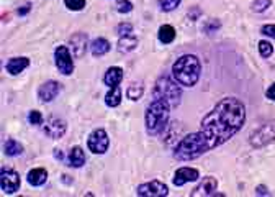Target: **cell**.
<instances>
[{
    "mask_svg": "<svg viewBox=\"0 0 275 197\" xmlns=\"http://www.w3.org/2000/svg\"><path fill=\"white\" fill-rule=\"evenodd\" d=\"M246 120V107L236 97L219 100L200 123V132L190 133L177 145L174 156L179 161H192L210 149L226 143L241 130Z\"/></svg>",
    "mask_w": 275,
    "mask_h": 197,
    "instance_id": "6da1fadb",
    "label": "cell"
},
{
    "mask_svg": "<svg viewBox=\"0 0 275 197\" xmlns=\"http://www.w3.org/2000/svg\"><path fill=\"white\" fill-rule=\"evenodd\" d=\"M202 64L195 54H184L172 66V76L180 85H185V87H193L198 82Z\"/></svg>",
    "mask_w": 275,
    "mask_h": 197,
    "instance_id": "7a4b0ae2",
    "label": "cell"
},
{
    "mask_svg": "<svg viewBox=\"0 0 275 197\" xmlns=\"http://www.w3.org/2000/svg\"><path fill=\"white\" fill-rule=\"evenodd\" d=\"M170 105L162 99H154L146 110V130L149 135H159L167 127Z\"/></svg>",
    "mask_w": 275,
    "mask_h": 197,
    "instance_id": "3957f363",
    "label": "cell"
},
{
    "mask_svg": "<svg viewBox=\"0 0 275 197\" xmlns=\"http://www.w3.org/2000/svg\"><path fill=\"white\" fill-rule=\"evenodd\" d=\"M177 84L179 82L174 81L170 76H167V74L161 76L156 81L154 91H153L154 99L166 100L172 108L177 107L180 104V99H182V89H180Z\"/></svg>",
    "mask_w": 275,
    "mask_h": 197,
    "instance_id": "277c9868",
    "label": "cell"
},
{
    "mask_svg": "<svg viewBox=\"0 0 275 197\" xmlns=\"http://www.w3.org/2000/svg\"><path fill=\"white\" fill-rule=\"evenodd\" d=\"M273 140H275V120L265 122L264 125H261L256 132H253V135L249 138L251 145L256 148L265 146L267 143H270Z\"/></svg>",
    "mask_w": 275,
    "mask_h": 197,
    "instance_id": "5b68a950",
    "label": "cell"
},
{
    "mask_svg": "<svg viewBox=\"0 0 275 197\" xmlns=\"http://www.w3.org/2000/svg\"><path fill=\"white\" fill-rule=\"evenodd\" d=\"M87 146L93 155H105L110 146V138L107 135V132L104 128L93 130L89 135Z\"/></svg>",
    "mask_w": 275,
    "mask_h": 197,
    "instance_id": "8992f818",
    "label": "cell"
},
{
    "mask_svg": "<svg viewBox=\"0 0 275 197\" xmlns=\"http://www.w3.org/2000/svg\"><path fill=\"white\" fill-rule=\"evenodd\" d=\"M54 59H56V68L59 69L61 74L70 76L74 73V61L67 46H58L56 51H54Z\"/></svg>",
    "mask_w": 275,
    "mask_h": 197,
    "instance_id": "52a82bcc",
    "label": "cell"
},
{
    "mask_svg": "<svg viewBox=\"0 0 275 197\" xmlns=\"http://www.w3.org/2000/svg\"><path fill=\"white\" fill-rule=\"evenodd\" d=\"M20 186L21 181L18 172H15L13 169L2 168V172H0V187H2L4 194H15L20 189Z\"/></svg>",
    "mask_w": 275,
    "mask_h": 197,
    "instance_id": "ba28073f",
    "label": "cell"
},
{
    "mask_svg": "<svg viewBox=\"0 0 275 197\" xmlns=\"http://www.w3.org/2000/svg\"><path fill=\"white\" fill-rule=\"evenodd\" d=\"M136 194L141 197H164L169 194V189L161 181H151V183L138 186Z\"/></svg>",
    "mask_w": 275,
    "mask_h": 197,
    "instance_id": "9c48e42d",
    "label": "cell"
},
{
    "mask_svg": "<svg viewBox=\"0 0 275 197\" xmlns=\"http://www.w3.org/2000/svg\"><path fill=\"white\" fill-rule=\"evenodd\" d=\"M66 130H67V125H66V122L62 120V118H59V117H49L48 120H46L44 127H43V132H44L49 138H53V140L61 138V137L66 133Z\"/></svg>",
    "mask_w": 275,
    "mask_h": 197,
    "instance_id": "30bf717a",
    "label": "cell"
},
{
    "mask_svg": "<svg viewBox=\"0 0 275 197\" xmlns=\"http://www.w3.org/2000/svg\"><path fill=\"white\" fill-rule=\"evenodd\" d=\"M218 189V181L215 178H205L202 183L196 186L193 191H192V197H210V195H223V194H218L216 192Z\"/></svg>",
    "mask_w": 275,
    "mask_h": 197,
    "instance_id": "8fae6325",
    "label": "cell"
},
{
    "mask_svg": "<svg viewBox=\"0 0 275 197\" xmlns=\"http://www.w3.org/2000/svg\"><path fill=\"white\" fill-rule=\"evenodd\" d=\"M61 91V84L56 81H46L41 87L38 89V99L41 102H51L58 97Z\"/></svg>",
    "mask_w": 275,
    "mask_h": 197,
    "instance_id": "7c38bea8",
    "label": "cell"
},
{
    "mask_svg": "<svg viewBox=\"0 0 275 197\" xmlns=\"http://www.w3.org/2000/svg\"><path fill=\"white\" fill-rule=\"evenodd\" d=\"M198 178H200L198 169H195V168H179L176 171V174H174V184L177 187H180V186H184L187 183L196 181Z\"/></svg>",
    "mask_w": 275,
    "mask_h": 197,
    "instance_id": "4fadbf2b",
    "label": "cell"
},
{
    "mask_svg": "<svg viewBox=\"0 0 275 197\" xmlns=\"http://www.w3.org/2000/svg\"><path fill=\"white\" fill-rule=\"evenodd\" d=\"M89 46V38L85 33H76L70 38V48H72V54L76 58H82Z\"/></svg>",
    "mask_w": 275,
    "mask_h": 197,
    "instance_id": "5bb4252c",
    "label": "cell"
},
{
    "mask_svg": "<svg viewBox=\"0 0 275 197\" xmlns=\"http://www.w3.org/2000/svg\"><path fill=\"white\" fill-rule=\"evenodd\" d=\"M30 66V59L28 58H12L9 59V62H7V73L12 74V76H17L20 74L21 71H25L27 68Z\"/></svg>",
    "mask_w": 275,
    "mask_h": 197,
    "instance_id": "9a60e30c",
    "label": "cell"
},
{
    "mask_svg": "<svg viewBox=\"0 0 275 197\" xmlns=\"http://www.w3.org/2000/svg\"><path fill=\"white\" fill-rule=\"evenodd\" d=\"M104 81H105V84L108 85V87H115V85H118L123 81V69L118 68V66L110 68L105 73Z\"/></svg>",
    "mask_w": 275,
    "mask_h": 197,
    "instance_id": "2e32d148",
    "label": "cell"
},
{
    "mask_svg": "<svg viewBox=\"0 0 275 197\" xmlns=\"http://www.w3.org/2000/svg\"><path fill=\"white\" fill-rule=\"evenodd\" d=\"M27 179L31 186H43L48 181V171L43 168H35L28 172Z\"/></svg>",
    "mask_w": 275,
    "mask_h": 197,
    "instance_id": "e0dca14e",
    "label": "cell"
},
{
    "mask_svg": "<svg viewBox=\"0 0 275 197\" xmlns=\"http://www.w3.org/2000/svg\"><path fill=\"white\" fill-rule=\"evenodd\" d=\"M138 46V38L130 33V35H123L120 36V41H118V51L120 53H130Z\"/></svg>",
    "mask_w": 275,
    "mask_h": 197,
    "instance_id": "ac0fdd59",
    "label": "cell"
},
{
    "mask_svg": "<svg viewBox=\"0 0 275 197\" xmlns=\"http://www.w3.org/2000/svg\"><path fill=\"white\" fill-rule=\"evenodd\" d=\"M85 164V153L81 146H74L69 151V166L72 168H82Z\"/></svg>",
    "mask_w": 275,
    "mask_h": 197,
    "instance_id": "d6986e66",
    "label": "cell"
},
{
    "mask_svg": "<svg viewBox=\"0 0 275 197\" xmlns=\"http://www.w3.org/2000/svg\"><path fill=\"white\" fill-rule=\"evenodd\" d=\"M110 43L107 41L105 38H95L90 45V51L93 56H104V54H107L110 51Z\"/></svg>",
    "mask_w": 275,
    "mask_h": 197,
    "instance_id": "ffe728a7",
    "label": "cell"
},
{
    "mask_svg": "<svg viewBox=\"0 0 275 197\" xmlns=\"http://www.w3.org/2000/svg\"><path fill=\"white\" fill-rule=\"evenodd\" d=\"M105 104L108 107H118L121 104V89L115 85V87H110L108 94L105 96Z\"/></svg>",
    "mask_w": 275,
    "mask_h": 197,
    "instance_id": "44dd1931",
    "label": "cell"
},
{
    "mask_svg": "<svg viewBox=\"0 0 275 197\" xmlns=\"http://www.w3.org/2000/svg\"><path fill=\"white\" fill-rule=\"evenodd\" d=\"M157 36H159V41L164 43V45H169L176 39V30L174 27L170 25H162L159 28V33H157Z\"/></svg>",
    "mask_w": 275,
    "mask_h": 197,
    "instance_id": "7402d4cb",
    "label": "cell"
},
{
    "mask_svg": "<svg viewBox=\"0 0 275 197\" xmlns=\"http://www.w3.org/2000/svg\"><path fill=\"white\" fill-rule=\"evenodd\" d=\"M21 153H23V146L18 143L17 140L10 138V140L5 141V155L7 156H18Z\"/></svg>",
    "mask_w": 275,
    "mask_h": 197,
    "instance_id": "603a6c76",
    "label": "cell"
},
{
    "mask_svg": "<svg viewBox=\"0 0 275 197\" xmlns=\"http://www.w3.org/2000/svg\"><path fill=\"white\" fill-rule=\"evenodd\" d=\"M143 92H144V87L141 84H131L127 91V96L131 100H138V99H141V96H143Z\"/></svg>",
    "mask_w": 275,
    "mask_h": 197,
    "instance_id": "cb8c5ba5",
    "label": "cell"
},
{
    "mask_svg": "<svg viewBox=\"0 0 275 197\" xmlns=\"http://www.w3.org/2000/svg\"><path fill=\"white\" fill-rule=\"evenodd\" d=\"M259 53H261L262 58H270L273 53V46L269 41L262 39V41H259Z\"/></svg>",
    "mask_w": 275,
    "mask_h": 197,
    "instance_id": "d4e9b609",
    "label": "cell"
},
{
    "mask_svg": "<svg viewBox=\"0 0 275 197\" xmlns=\"http://www.w3.org/2000/svg\"><path fill=\"white\" fill-rule=\"evenodd\" d=\"M180 2H182V0H161L159 5L164 12H172L180 5Z\"/></svg>",
    "mask_w": 275,
    "mask_h": 197,
    "instance_id": "484cf974",
    "label": "cell"
},
{
    "mask_svg": "<svg viewBox=\"0 0 275 197\" xmlns=\"http://www.w3.org/2000/svg\"><path fill=\"white\" fill-rule=\"evenodd\" d=\"M270 5H272V0H256L253 4V10L261 13V12H265Z\"/></svg>",
    "mask_w": 275,
    "mask_h": 197,
    "instance_id": "4316f807",
    "label": "cell"
},
{
    "mask_svg": "<svg viewBox=\"0 0 275 197\" xmlns=\"http://www.w3.org/2000/svg\"><path fill=\"white\" fill-rule=\"evenodd\" d=\"M64 4L69 10H74V12H79L82 10L85 7V0H64Z\"/></svg>",
    "mask_w": 275,
    "mask_h": 197,
    "instance_id": "83f0119b",
    "label": "cell"
},
{
    "mask_svg": "<svg viewBox=\"0 0 275 197\" xmlns=\"http://www.w3.org/2000/svg\"><path fill=\"white\" fill-rule=\"evenodd\" d=\"M28 122L31 125H41L43 123V115L41 112H38V110H31L28 114Z\"/></svg>",
    "mask_w": 275,
    "mask_h": 197,
    "instance_id": "f1b7e54d",
    "label": "cell"
},
{
    "mask_svg": "<svg viewBox=\"0 0 275 197\" xmlns=\"http://www.w3.org/2000/svg\"><path fill=\"white\" fill-rule=\"evenodd\" d=\"M116 10L120 13H130L133 10V4L130 2V0H121V2H118Z\"/></svg>",
    "mask_w": 275,
    "mask_h": 197,
    "instance_id": "f546056e",
    "label": "cell"
},
{
    "mask_svg": "<svg viewBox=\"0 0 275 197\" xmlns=\"http://www.w3.org/2000/svg\"><path fill=\"white\" fill-rule=\"evenodd\" d=\"M133 33V25L131 23H120L118 25V35L123 36V35H130Z\"/></svg>",
    "mask_w": 275,
    "mask_h": 197,
    "instance_id": "4dcf8cb0",
    "label": "cell"
},
{
    "mask_svg": "<svg viewBox=\"0 0 275 197\" xmlns=\"http://www.w3.org/2000/svg\"><path fill=\"white\" fill-rule=\"evenodd\" d=\"M261 33H262V35H265V36H269V38H273V39H275V25H265V27H262Z\"/></svg>",
    "mask_w": 275,
    "mask_h": 197,
    "instance_id": "1f68e13d",
    "label": "cell"
},
{
    "mask_svg": "<svg viewBox=\"0 0 275 197\" xmlns=\"http://www.w3.org/2000/svg\"><path fill=\"white\" fill-rule=\"evenodd\" d=\"M265 96H267V99H270V100H275V82L270 85L269 89L265 91Z\"/></svg>",
    "mask_w": 275,
    "mask_h": 197,
    "instance_id": "d6a6232c",
    "label": "cell"
},
{
    "mask_svg": "<svg viewBox=\"0 0 275 197\" xmlns=\"http://www.w3.org/2000/svg\"><path fill=\"white\" fill-rule=\"evenodd\" d=\"M30 10H31V4H25V5L18 9V15H20V17H23V15H27Z\"/></svg>",
    "mask_w": 275,
    "mask_h": 197,
    "instance_id": "836d02e7",
    "label": "cell"
},
{
    "mask_svg": "<svg viewBox=\"0 0 275 197\" xmlns=\"http://www.w3.org/2000/svg\"><path fill=\"white\" fill-rule=\"evenodd\" d=\"M256 194H261V195H269V191L264 187V186H259L257 189H256Z\"/></svg>",
    "mask_w": 275,
    "mask_h": 197,
    "instance_id": "e575fe53",
    "label": "cell"
},
{
    "mask_svg": "<svg viewBox=\"0 0 275 197\" xmlns=\"http://www.w3.org/2000/svg\"><path fill=\"white\" fill-rule=\"evenodd\" d=\"M54 156H56L58 160H62V158H64V156H62V153H61V149H54Z\"/></svg>",
    "mask_w": 275,
    "mask_h": 197,
    "instance_id": "d590c367",
    "label": "cell"
}]
</instances>
